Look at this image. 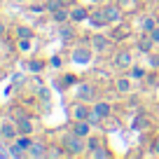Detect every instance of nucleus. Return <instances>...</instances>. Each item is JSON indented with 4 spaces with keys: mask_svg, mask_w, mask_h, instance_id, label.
I'll list each match as a JSON object with an SVG mask.
<instances>
[{
    "mask_svg": "<svg viewBox=\"0 0 159 159\" xmlns=\"http://www.w3.org/2000/svg\"><path fill=\"white\" fill-rule=\"evenodd\" d=\"M84 140H82V136L77 134H68L63 138V150H66V157H77V154L84 152Z\"/></svg>",
    "mask_w": 159,
    "mask_h": 159,
    "instance_id": "obj_1",
    "label": "nucleus"
},
{
    "mask_svg": "<svg viewBox=\"0 0 159 159\" xmlns=\"http://www.w3.org/2000/svg\"><path fill=\"white\" fill-rule=\"evenodd\" d=\"M112 42L115 40L110 38V35H91V42L89 47L94 49V54H108V52H112Z\"/></svg>",
    "mask_w": 159,
    "mask_h": 159,
    "instance_id": "obj_2",
    "label": "nucleus"
},
{
    "mask_svg": "<svg viewBox=\"0 0 159 159\" xmlns=\"http://www.w3.org/2000/svg\"><path fill=\"white\" fill-rule=\"evenodd\" d=\"M103 10H105V19H108V24H122V21H124L126 12L122 10L117 2H115V5H105Z\"/></svg>",
    "mask_w": 159,
    "mask_h": 159,
    "instance_id": "obj_3",
    "label": "nucleus"
},
{
    "mask_svg": "<svg viewBox=\"0 0 159 159\" xmlns=\"http://www.w3.org/2000/svg\"><path fill=\"white\" fill-rule=\"evenodd\" d=\"M115 66H117L119 70H129L131 66H134V54H131L129 49H119L117 54H115Z\"/></svg>",
    "mask_w": 159,
    "mask_h": 159,
    "instance_id": "obj_4",
    "label": "nucleus"
},
{
    "mask_svg": "<svg viewBox=\"0 0 159 159\" xmlns=\"http://www.w3.org/2000/svg\"><path fill=\"white\" fill-rule=\"evenodd\" d=\"M75 98H77V101H84V103H91V101H96V87L89 84V82L80 84V89H77V94H75Z\"/></svg>",
    "mask_w": 159,
    "mask_h": 159,
    "instance_id": "obj_5",
    "label": "nucleus"
},
{
    "mask_svg": "<svg viewBox=\"0 0 159 159\" xmlns=\"http://www.w3.org/2000/svg\"><path fill=\"white\" fill-rule=\"evenodd\" d=\"M91 112H94V108H91L89 103H84V101H77V103L73 105V117L75 119H89Z\"/></svg>",
    "mask_w": 159,
    "mask_h": 159,
    "instance_id": "obj_6",
    "label": "nucleus"
},
{
    "mask_svg": "<svg viewBox=\"0 0 159 159\" xmlns=\"http://www.w3.org/2000/svg\"><path fill=\"white\" fill-rule=\"evenodd\" d=\"M16 122V129H19V134H26V136H30L35 131V124H33V119L26 115V117H19V119H14Z\"/></svg>",
    "mask_w": 159,
    "mask_h": 159,
    "instance_id": "obj_7",
    "label": "nucleus"
},
{
    "mask_svg": "<svg viewBox=\"0 0 159 159\" xmlns=\"http://www.w3.org/2000/svg\"><path fill=\"white\" fill-rule=\"evenodd\" d=\"M89 14H91V10H87L84 5L70 7V21H84V19H89Z\"/></svg>",
    "mask_w": 159,
    "mask_h": 159,
    "instance_id": "obj_8",
    "label": "nucleus"
},
{
    "mask_svg": "<svg viewBox=\"0 0 159 159\" xmlns=\"http://www.w3.org/2000/svg\"><path fill=\"white\" fill-rule=\"evenodd\" d=\"M94 112L98 115V117H103V119H110L112 117V105H110L108 101H96L94 103Z\"/></svg>",
    "mask_w": 159,
    "mask_h": 159,
    "instance_id": "obj_9",
    "label": "nucleus"
},
{
    "mask_svg": "<svg viewBox=\"0 0 159 159\" xmlns=\"http://www.w3.org/2000/svg\"><path fill=\"white\" fill-rule=\"evenodd\" d=\"M73 134H77V136H89L91 134V122L89 119H75V124H73Z\"/></svg>",
    "mask_w": 159,
    "mask_h": 159,
    "instance_id": "obj_10",
    "label": "nucleus"
},
{
    "mask_svg": "<svg viewBox=\"0 0 159 159\" xmlns=\"http://www.w3.org/2000/svg\"><path fill=\"white\" fill-rule=\"evenodd\" d=\"M138 49L143 52V54H152V47H154V40L150 38V33H143V35H138Z\"/></svg>",
    "mask_w": 159,
    "mask_h": 159,
    "instance_id": "obj_11",
    "label": "nucleus"
},
{
    "mask_svg": "<svg viewBox=\"0 0 159 159\" xmlns=\"http://www.w3.org/2000/svg\"><path fill=\"white\" fill-rule=\"evenodd\" d=\"M91 54H94V49H91V47L75 49V52H73V61H77V63H89V61H91Z\"/></svg>",
    "mask_w": 159,
    "mask_h": 159,
    "instance_id": "obj_12",
    "label": "nucleus"
},
{
    "mask_svg": "<svg viewBox=\"0 0 159 159\" xmlns=\"http://www.w3.org/2000/svg\"><path fill=\"white\" fill-rule=\"evenodd\" d=\"M0 136H2V140H16L19 129L14 124H0Z\"/></svg>",
    "mask_w": 159,
    "mask_h": 159,
    "instance_id": "obj_13",
    "label": "nucleus"
},
{
    "mask_svg": "<svg viewBox=\"0 0 159 159\" xmlns=\"http://www.w3.org/2000/svg\"><path fill=\"white\" fill-rule=\"evenodd\" d=\"M115 89H117L122 96H126L131 91V77H129V75H126V77H119L117 82H115Z\"/></svg>",
    "mask_w": 159,
    "mask_h": 159,
    "instance_id": "obj_14",
    "label": "nucleus"
},
{
    "mask_svg": "<svg viewBox=\"0 0 159 159\" xmlns=\"http://www.w3.org/2000/svg\"><path fill=\"white\" fill-rule=\"evenodd\" d=\"M45 148H47L45 143H35V140H33V145H30V150L26 154H28V157H47V150Z\"/></svg>",
    "mask_w": 159,
    "mask_h": 159,
    "instance_id": "obj_15",
    "label": "nucleus"
},
{
    "mask_svg": "<svg viewBox=\"0 0 159 159\" xmlns=\"http://www.w3.org/2000/svg\"><path fill=\"white\" fill-rule=\"evenodd\" d=\"M52 19H54V24H66L70 19V10L68 7H61V10L52 12Z\"/></svg>",
    "mask_w": 159,
    "mask_h": 159,
    "instance_id": "obj_16",
    "label": "nucleus"
},
{
    "mask_svg": "<svg viewBox=\"0 0 159 159\" xmlns=\"http://www.w3.org/2000/svg\"><path fill=\"white\" fill-rule=\"evenodd\" d=\"M140 28H143V33H152V30L157 28V19H154L152 14L143 16V21H140Z\"/></svg>",
    "mask_w": 159,
    "mask_h": 159,
    "instance_id": "obj_17",
    "label": "nucleus"
},
{
    "mask_svg": "<svg viewBox=\"0 0 159 159\" xmlns=\"http://www.w3.org/2000/svg\"><path fill=\"white\" fill-rule=\"evenodd\" d=\"M129 77L131 80H145V77H148V70L140 68V66H131V68H129Z\"/></svg>",
    "mask_w": 159,
    "mask_h": 159,
    "instance_id": "obj_18",
    "label": "nucleus"
},
{
    "mask_svg": "<svg viewBox=\"0 0 159 159\" xmlns=\"http://www.w3.org/2000/svg\"><path fill=\"white\" fill-rule=\"evenodd\" d=\"M148 124H150V122H148V115H145V112H140L138 117L134 119V129L136 131H145V129H148Z\"/></svg>",
    "mask_w": 159,
    "mask_h": 159,
    "instance_id": "obj_19",
    "label": "nucleus"
},
{
    "mask_svg": "<svg viewBox=\"0 0 159 159\" xmlns=\"http://www.w3.org/2000/svg\"><path fill=\"white\" fill-rule=\"evenodd\" d=\"M103 145H105L103 136H94V138H89V140H87V148H89V152H94V150L103 148Z\"/></svg>",
    "mask_w": 159,
    "mask_h": 159,
    "instance_id": "obj_20",
    "label": "nucleus"
},
{
    "mask_svg": "<svg viewBox=\"0 0 159 159\" xmlns=\"http://www.w3.org/2000/svg\"><path fill=\"white\" fill-rule=\"evenodd\" d=\"M28 70H30V73H42V70H45V61L30 59V61H28Z\"/></svg>",
    "mask_w": 159,
    "mask_h": 159,
    "instance_id": "obj_21",
    "label": "nucleus"
},
{
    "mask_svg": "<svg viewBox=\"0 0 159 159\" xmlns=\"http://www.w3.org/2000/svg\"><path fill=\"white\" fill-rule=\"evenodd\" d=\"M14 33H16V38H33V28H28V26H16V30H14Z\"/></svg>",
    "mask_w": 159,
    "mask_h": 159,
    "instance_id": "obj_22",
    "label": "nucleus"
},
{
    "mask_svg": "<svg viewBox=\"0 0 159 159\" xmlns=\"http://www.w3.org/2000/svg\"><path fill=\"white\" fill-rule=\"evenodd\" d=\"M75 35V30H73V26L68 24V21H66V24H61V38L63 40H70Z\"/></svg>",
    "mask_w": 159,
    "mask_h": 159,
    "instance_id": "obj_23",
    "label": "nucleus"
},
{
    "mask_svg": "<svg viewBox=\"0 0 159 159\" xmlns=\"http://www.w3.org/2000/svg\"><path fill=\"white\" fill-rule=\"evenodd\" d=\"M45 5H47V12H49V14H52V12H56V10H61V7H63V5H66V2H63V0H47Z\"/></svg>",
    "mask_w": 159,
    "mask_h": 159,
    "instance_id": "obj_24",
    "label": "nucleus"
},
{
    "mask_svg": "<svg viewBox=\"0 0 159 159\" xmlns=\"http://www.w3.org/2000/svg\"><path fill=\"white\" fill-rule=\"evenodd\" d=\"M16 47H19L21 52H30V38H19V42H16Z\"/></svg>",
    "mask_w": 159,
    "mask_h": 159,
    "instance_id": "obj_25",
    "label": "nucleus"
},
{
    "mask_svg": "<svg viewBox=\"0 0 159 159\" xmlns=\"http://www.w3.org/2000/svg\"><path fill=\"white\" fill-rule=\"evenodd\" d=\"M63 84H66V87H70V84H77V77L68 73V75H66V77H63Z\"/></svg>",
    "mask_w": 159,
    "mask_h": 159,
    "instance_id": "obj_26",
    "label": "nucleus"
},
{
    "mask_svg": "<svg viewBox=\"0 0 159 159\" xmlns=\"http://www.w3.org/2000/svg\"><path fill=\"white\" fill-rule=\"evenodd\" d=\"M150 38L154 40V45H159V26H157V28L152 30V33H150Z\"/></svg>",
    "mask_w": 159,
    "mask_h": 159,
    "instance_id": "obj_27",
    "label": "nucleus"
},
{
    "mask_svg": "<svg viewBox=\"0 0 159 159\" xmlns=\"http://www.w3.org/2000/svg\"><path fill=\"white\" fill-rule=\"evenodd\" d=\"M152 154H159V136L152 140Z\"/></svg>",
    "mask_w": 159,
    "mask_h": 159,
    "instance_id": "obj_28",
    "label": "nucleus"
},
{
    "mask_svg": "<svg viewBox=\"0 0 159 159\" xmlns=\"http://www.w3.org/2000/svg\"><path fill=\"white\" fill-rule=\"evenodd\" d=\"M49 63H52V66H56V68H61V59H59V56H52Z\"/></svg>",
    "mask_w": 159,
    "mask_h": 159,
    "instance_id": "obj_29",
    "label": "nucleus"
},
{
    "mask_svg": "<svg viewBox=\"0 0 159 159\" xmlns=\"http://www.w3.org/2000/svg\"><path fill=\"white\" fill-rule=\"evenodd\" d=\"M2 35H5V24L0 21V38H2Z\"/></svg>",
    "mask_w": 159,
    "mask_h": 159,
    "instance_id": "obj_30",
    "label": "nucleus"
},
{
    "mask_svg": "<svg viewBox=\"0 0 159 159\" xmlns=\"http://www.w3.org/2000/svg\"><path fill=\"white\" fill-rule=\"evenodd\" d=\"M2 80H5V70L0 68V82H2Z\"/></svg>",
    "mask_w": 159,
    "mask_h": 159,
    "instance_id": "obj_31",
    "label": "nucleus"
},
{
    "mask_svg": "<svg viewBox=\"0 0 159 159\" xmlns=\"http://www.w3.org/2000/svg\"><path fill=\"white\" fill-rule=\"evenodd\" d=\"M16 2H26V0H16Z\"/></svg>",
    "mask_w": 159,
    "mask_h": 159,
    "instance_id": "obj_32",
    "label": "nucleus"
},
{
    "mask_svg": "<svg viewBox=\"0 0 159 159\" xmlns=\"http://www.w3.org/2000/svg\"><path fill=\"white\" fill-rule=\"evenodd\" d=\"M136 2H140V0H136Z\"/></svg>",
    "mask_w": 159,
    "mask_h": 159,
    "instance_id": "obj_33",
    "label": "nucleus"
}]
</instances>
